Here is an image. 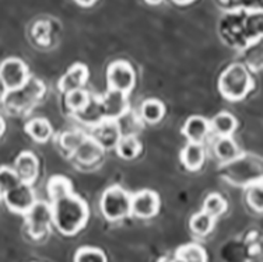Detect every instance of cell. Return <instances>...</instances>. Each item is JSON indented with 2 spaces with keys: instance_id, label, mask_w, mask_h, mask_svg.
Masks as SVG:
<instances>
[{
  "instance_id": "28",
  "label": "cell",
  "mask_w": 263,
  "mask_h": 262,
  "mask_svg": "<svg viewBox=\"0 0 263 262\" xmlns=\"http://www.w3.org/2000/svg\"><path fill=\"white\" fill-rule=\"evenodd\" d=\"M228 203L226 201V198L220 194H210L206 197L204 202H203V212L209 213L210 216L217 219V217L223 216L224 213L227 212Z\"/></svg>"
},
{
  "instance_id": "29",
  "label": "cell",
  "mask_w": 263,
  "mask_h": 262,
  "mask_svg": "<svg viewBox=\"0 0 263 262\" xmlns=\"http://www.w3.org/2000/svg\"><path fill=\"white\" fill-rule=\"evenodd\" d=\"M88 100H90V93L84 89H77L65 94V106L71 114H76L83 110L87 106Z\"/></svg>"
},
{
  "instance_id": "5",
  "label": "cell",
  "mask_w": 263,
  "mask_h": 262,
  "mask_svg": "<svg viewBox=\"0 0 263 262\" xmlns=\"http://www.w3.org/2000/svg\"><path fill=\"white\" fill-rule=\"evenodd\" d=\"M132 195L119 185H112L104 191L100 201L102 216L109 222H119L130 216Z\"/></svg>"
},
{
  "instance_id": "25",
  "label": "cell",
  "mask_w": 263,
  "mask_h": 262,
  "mask_svg": "<svg viewBox=\"0 0 263 262\" xmlns=\"http://www.w3.org/2000/svg\"><path fill=\"white\" fill-rule=\"evenodd\" d=\"M119 131L122 136H137V133L142 131L143 121L142 118L136 115L135 112L127 110L122 116L117 119Z\"/></svg>"
},
{
  "instance_id": "23",
  "label": "cell",
  "mask_w": 263,
  "mask_h": 262,
  "mask_svg": "<svg viewBox=\"0 0 263 262\" xmlns=\"http://www.w3.org/2000/svg\"><path fill=\"white\" fill-rule=\"evenodd\" d=\"M165 115V107L157 98H148L143 101L140 107V118L146 124H158Z\"/></svg>"
},
{
  "instance_id": "16",
  "label": "cell",
  "mask_w": 263,
  "mask_h": 262,
  "mask_svg": "<svg viewBox=\"0 0 263 262\" xmlns=\"http://www.w3.org/2000/svg\"><path fill=\"white\" fill-rule=\"evenodd\" d=\"M210 121H208L204 116L193 115L182 126L183 136L186 137L187 142L192 143H202L208 139L210 135Z\"/></svg>"
},
{
  "instance_id": "6",
  "label": "cell",
  "mask_w": 263,
  "mask_h": 262,
  "mask_svg": "<svg viewBox=\"0 0 263 262\" xmlns=\"http://www.w3.org/2000/svg\"><path fill=\"white\" fill-rule=\"evenodd\" d=\"M27 232L34 240H42L49 234L52 226V209L48 202L36 201L24 215Z\"/></svg>"
},
{
  "instance_id": "34",
  "label": "cell",
  "mask_w": 263,
  "mask_h": 262,
  "mask_svg": "<svg viewBox=\"0 0 263 262\" xmlns=\"http://www.w3.org/2000/svg\"><path fill=\"white\" fill-rule=\"evenodd\" d=\"M74 2H76L79 6H83V7H91L97 0H74Z\"/></svg>"
},
{
  "instance_id": "20",
  "label": "cell",
  "mask_w": 263,
  "mask_h": 262,
  "mask_svg": "<svg viewBox=\"0 0 263 262\" xmlns=\"http://www.w3.org/2000/svg\"><path fill=\"white\" fill-rule=\"evenodd\" d=\"M239 153L241 151L237 142L231 136H217V139L213 142V154L221 164L235 159Z\"/></svg>"
},
{
  "instance_id": "7",
  "label": "cell",
  "mask_w": 263,
  "mask_h": 262,
  "mask_svg": "<svg viewBox=\"0 0 263 262\" xmlns=\"http://www.w3.org/2000/svg\"><path fill=\"white\" fill-rule=\"evenodd\" d=\"M106 80L111 90L129 94L136 83V73L133 66L127 61H115L108 66Z\"/></svg>"
},
{
  "instance_id": "37",
  "label": "cell",
  "mask_w": 263,
  "mask_h": 262,
  "mask_svg": "<svg viewBox=\"0 0 263 262\" xmlns=\"http://www.w3.org/2000/svg\"><path fill=\"white\" fill-rule=\"evenodd\" d=\"M174 3H177V5H189V3H192L195 0H172Z\"/></svg>"
},
{
  "instance_id": "11",
  "label": "cell",
  "mask_w": 263,
  "mask_h": 262,
  "mask_svg": "<svg viewBox=\"0 0 263 262\" xmlns=\"http://www.w3.org/2000/svg\"><path fill=\"white\" fill-rule=\"evenodd\" d=\"M101 101L105 119H115L117 121L119 116L123 115L127 110H130L127 94L126 93H122V91L111 90L109 89L101 97Z\"/></svg>"
},
{
  "instance_id": "18",
  "label": "cell",
  "mask_w": 263,
  "mask_h": 262,
  "mask_svg": "<svg viewBox=\"0 0 263 262\" xmlns=\"http://www.w3.org/2000/svg\"><path fill=\"white\" fill-rule=\"evenodd\" d=\"M71 115L74 116L77 121H80L81 124H84L87 126L92 128V126L98 125L100 122L105 119L101 97L90 94V100L87 102V106L79 112H76V114H71Z\"/></svg>"
},
{
  "instance_id": "36",
  "label": "cell",
  "mask_w": 263,
  "mask_h": 262,
  "mask_svg": "<svg viewBox=\"0 0 263 262\" xmlns=\"http://www.w3.org/2000/svg\"><path fill=\"white\" fill-rule=\"evenodd\" d=\"M5 131H6V122H5V119L0 116V136L5 133Z\"/></svg>"
},
{
  "instance_id": "19",
  "label": "cell",
  "mask_w": 263,
  "mask_h": 262,
  "mask_svg": "<svg viewBox=\"0 0 263 262\" xmlns=\"http://www.w3.org/2000/svg\"><path fill=\"white\" fill-rule=\"evenodd\" d=\"M206 160V150L202 143H192L187 142L186 146L181 151V162L189 171L200 170Z\"/></svg>"
},
{
  "instance_id": "21",
  "label": "cell",
  "mask_w": 263,
  "mask_h": 262,
  "mask_svg": "<svg viewBox=\"0 0 263 262\" xmlns=\"http://www.w3.org/2000/svg\"><path fill=\"white\" fill-rule=\"evenodd\" d=\"M237 126V118L230 112H220L210 121V131L216 136H233Z\"/></svg>"
},
{
  "instance_id": "1",
  "label": "cell",
  "mask_w": 263,
  "mask_h": 262,
  "mask_svg": "<svg viewBox=\"0 0 263 262\" xmlns=\"http://www.w3.org/2000/svg\"><path fill=\"white\" fill-rule=\"evenodd\" d=\"M49 205L52 209V223L61 234L74 236L86 227L90 216L88 205L74 192L51 199Z\"/></svg>"
},
{
  "instance_id": "24",
  "label": "cell",
  "mask_w": 263,
  "mask_h": 262,
  "mask_svg": "<svg viewBox=\"0 0 263 262\" xmlns=\"http://www.w3.org/2000/svg\"><path fill=\"white\" fill-rule=\"evenodd\" d=\"M214 223H216V219L212 217L209 213L200 212L195 213L191 220H189V227L195 236L197 237H204V236H209L212 230L214 229Z\"/></svg>"
},
{
  "instance_id": "31",
  "label": "cell",
  "mask_w": 263,
  "mask_h": 262,
  "mask_svg": "<svg viewBox=\"0 0 263 262\" xmlns=\"http://www.w3.org/2000/svg\"><path fill=\"white\" fill-rule=\"evenodd\" d=\"M73 192V185L71 182L63 176H55L52 177L48 181V195H49V201L55 199L58 197H62L65 194Z\"/></svg>"
},
{
  "instance_id": "10",
  "label": "cell",
  "mask_w": 263,
  "mask_h": 262,
  "mask_svg": "<svg viewBox=\"0 0 263 262\" xmlns=\"http://www.w3.org/2000/svg\"><path fill=\"white\" fill-rule=\"evenodd\" d=\"M160 211V197L152 189H143L132 195L130 215L139 219H152Z\"/></svg>"
},
{
  "instance_id": "17",
  "label": "cell",
  "mask_w": 263,
  "mask_h": 262,
  "mask_svg": "<svg viewBox=\"0 0 263 262\" xmlns=\"http://www.w3.org/2000/svg\"><path fill=\"white\" fill-rule=\"evenodd\" d=\"M158 262H209V258L202 246L189 242L177 248L172 255L162 257Z\"/></svg>"
},
{
  "instance_id": "3",
  "label": "cell",
  "mask_w": 263,
  "mask_h": 262,
  "mask_svg": "<svg viewBox=\"0 0 263 262\" xmlns=\"http://www.w3.org/2000/svg\"><path fill=\"white\" fill-rule=\"evenodd\" d=\"M252 89V75L243 63H231L218 79L220 94L228 101L243 100Z\"/></svg>"
},
{
  "instance_id": "13",
  "label": "cell",
  "mask_w": 263,
  "mask_h": 262,
  "mask_svg": "<svg viewBox=\"0 0 263 262\" xmlns=\"http://www.w3.org/2000/svg\"><path fill=\"white\" fill-rule=\"evenodd\" d=\"M14 171L20 180L27 184H34L40 176V160L32 151H21L14 162Z\"/></svg>"
},
{
  "instance_id": "38",
  "label": "cell",
  "mask_w": 263,
  "mask_h": 262,
  "mask_svg": "<svg viewBox=\"0 0 263 262\" xmlns=\"http://www.w3.org/2000/svg\"><path fill=\"white\" fill-rule=\"evenodd\" d=\"M164 0H146V3H148V5H152V6H157L160 5V3H162Z\"/></svg>"
},
{
  "instance_id": "26",
  "label": "cell",
  "mask_w": 263,
  "mask_h": 262,
  "mask_svg": "<svg viewBox=\"0 0 263 262\" xmlns=\"http://www.w3.org/2000/svg\"><path fill=\"white\" fill-rule=\"evenodd\" d=\"M118 156L125 159V160H132L140 154L142 151V143L137 139V136H122L115 146Z\"/></svg>"
},
{
  "instance_id": "14",
  "label": "cell",
  "mask_w": 263,
  "mask_h": 262,
  "mask_svg": "<svg viewBox=\"0 0 263 262\" xmlns=\"http://www.w3.org/2000/svg\"><path fill=\"white\" fill-rule=\"evenodd\" d=\"M104 149L101 145L92 139L90 135H87L84 141L81 142V145L77 147L74 153L71 156L74 157L79 164H84V166H94L97 163L101 162V159L104 157Z\"/></svg>"
},
{
  "instance_id": "2",
  "label": "cell",
  "mask_w": 263,
  "mask_h": 262,
  "mask_svg": "<svg viewBox=\"0 0 263 262\" xmlns=\"http://www.w3.org/2000/svg\"><path fill=\"white\" fill-rule=\"evenodd\" d=\"M220 174L234 187L247 188L253 182L262 181V159L251 153H239L235 159L221 164Z\"/></svg>"
},
{
  "instance_id": "30",
  "label": "cell",
  "mask_w": 263,
  "mask_h": 262,
  "mask_svg": "<svg viewBox=\"0 0 263 262\" xmlns=\"http://www.w3.org/2000/svg\"><path fill=\"white\" fill-rule=\"evenodd\" d=\"M245 201L253 212L262 213L263 211V184L262 181L253 182L245 188Z\"/></svg>"
},
{
  "instance_id": "27",
  "label": "cell",
  "mask_w": 263,
  "mask_h": 262,
  "mask_svg": "<svg viewBox=\"0 0 263 262\" xmlns=\"http://www.w3.org/2000/svg\"><path fill=\"white\" fill-rule=\"evenodd\" d=\"M87 137V133L81 129H70L66 131L59 136V146L67 154H73L77 147L80 146L81 142Z\"/></svg>"
},
{
  "instance_id": "22",
  "label": "cell",
  "mask_w": 263,
  "mask_h": 262,
  "mask_svg": "<svg viewBox=\"0 0 263 262\" xmlns=\"http://www.w3.org/2000/svg\"><path fill=\"white\" fill-rule=\"evenodd\" d=\"M26 132L38 143H46L53 135V128L46 118H34L27 122Z\"/></svg>"
},
{
  "instance_id": "9",
  "label": "cell",
  "mask_w": 263,
  "mask_h": 262,
  "mask_svg": "<svg viewBox=\"0 0 263 262\" xmlns=\"http://www.w3.org/2000/svg\"><path fill=\"white\" fill-rule=\"evenodd\" d=\"M30 77L28 66L18 58H9L0 63V79L5 83L7 91L26 84Z\"/></svg>"
},
{
  "instance_id": "12",
  "label": "cell",
  "mask_w": 263,
  "mask_h": 262,
  "mask_svg": "<svg viewBox=\"0 0 263 262\" xmlns=\"http://www.w3.org/2000/svg\"><path fill=\"white\" fill-rule=\"evenodd\" d=\"M90 136L96 139L104 150H108V149H115L122 135L115 119H104L98 125L92 126V132Z\"/></svg>"
},
{
  "instance_id": "4",
  "label": "cell",
  "mask_w": 263,
  "mask_h": 262,
  "mask_svg": "<svg viewBox=\"0 0 263 262\" xmlns=\"http://www.w3.org/2000/svg\"><path fill=\"white\" fill-rule=\"evenodd\" d=\"M46 93L45 83L31 76L26 84L18 89L9 90L3 98V104L11 112H26L40 102Z\"/></svg>"
},
{
  "instance_id": "8",
  "label": "cell",
  "mask_w": 263,
  "mask_h": 262,
  "mask_svg": "<svg viewBox=\"0 0 263 262\" xmlns=\"http://www.w3.org/2000/svg\"><path fill=\"white\" fill-rule=\"evenodd\" d=\"M2 199L11 212L18 213L23 216L36 202L34 188L31 184H27V182H20L17 187L11 188L10 191H7L2 195Z\"/></svg>"
},
{
  "instance_id": "33",
  "label": "cell",
  "mask_w": 263,
  "mask_h": 262,
  "mask_svg": "<svg viewBox=\"0 0 263 262\" xmlns=\"http://www.w3.org/2000/svg\"><path fill=\"white\" fill-rule=\"evenodd\" d=\"M20 182V177L17 176V172L14 171V168L10 167H0V198L3 194L7 191H10L11 188L17 187Z\"/></svg>"
},
{
  "instance_id": "32",
  "label": "cell",
  "mask_w": 263,
  "mask_h": 262,
  "mask_svg": "<svg viewBox=\"0 0 263 262\" xmlns=\"http://www.w3.org/2000/svg\"><path fill=\"white\" fill-rule=\"evenodd\" d=\"M74 262H108V258L100 248L81 247L74 254Z\"/></svg>"
},
{
  "instance_id": "35",
  "label": "cell",
  "mask_w": 263,
  "mask_h": 262,
  "mask_svg": "<svg viewBox=\"0 0 263 262\" xmlns=\"http://www.w3.org/2000/svg\"><path fill=\"white\" fill-rule=\"evenodd\" d=\"M6 93H7V89H6L3 80L0 79V102H2V101H3V98L6 97Z\"/></svg>"
},
{
  "instance_id": "15",
  "label": "cell",
  "mask_w": 263,
  "mask_h": 262,
  "mask_svg": "<svg viewBox=\"0 0 263 262\" xmlns=\"http://www.w3.org/2000/svg\"><path fill=\"white\" fill-rule=\"evenodd\" d=\"M87 80H88V69L83 63H74L65 75L62 76L58 83V87L61 93L66 94L69 91L84 89Z\"/></svg>"
}]
</instances>
